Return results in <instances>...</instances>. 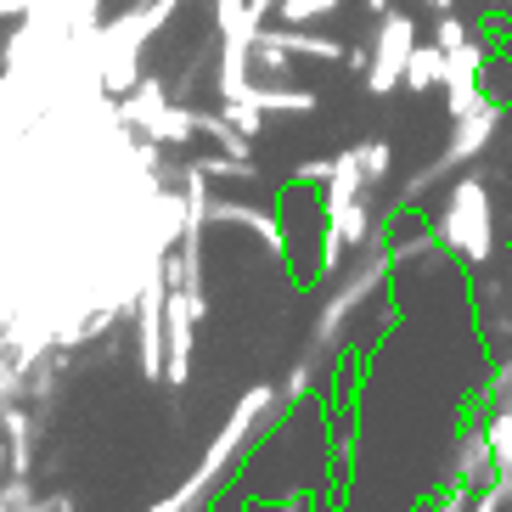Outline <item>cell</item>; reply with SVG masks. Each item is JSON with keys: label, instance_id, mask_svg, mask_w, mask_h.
Segmentation results:
<instances>
[{"label": "cell", "instance_id": "1", "mask_svg": "<svg viewBox=\"0 0 512 512\" xmlns=\"http://www.w3.org/2000/svg\"><path fill=\"white\" fill-rule=\"evenodd\" d=\"M496 130H501V107H496V96H484L479 107H467L462 119H451V141H445V147H439V158L428 169H422V175H411L406 181V192H400V203H422V197L434 192L439 181H451V175H462L467 164H473V158H479L484 147H490V141H496Z\"/></svg>", "mask_w": 512, "mask_h": 512}, {"label": "cell", "instance_id": "2", "mask_svg": "<svg viewBox=\"0 0 512 512\" xmlns=\"http://www.w3.org/2000/svg\"><path fill=\"white\" fill-rule=\"evenodd\" d=\"M439 242L462 259H484L496 248V220H490V186L479 175H456V186L445 192L439 209Z\"/></svg>", "mask_w": 512, "mask_h": 512}, {"label": "cell", "instance_id": "3", "mask_svg": "<svg viewBox=\"0 0 512 512\" xmlns=\"http://www.w3.org/2000/svg\"><path fill=\"white\" fill-rule=\"evenodd\" d=\"M417 51V23L406 12H383L372 29V68H366V91L372 96H389L406 85V62Z\"/></svg>", "mask_w": 512, "mask_h": 512}, {"label": "cell", "instance_id": "4", "mask_svg": "<svg viewBox=\"0 0 512 512\" xmlns=\"http://www.w3.org/2000/svg\"><path fill=\"white\" fill-rule=\"evenodd\" d=\"M484 68H490V46L467 34L456 51H445V107L451 119H462L467 107L484 102Z\"/></svg>", "mask_w": 512, "mask_h": 512}, {"label": "cell", "instance_id": "5", "mask_svg": "<svg viewBox=\"0 0 512 512\" xmlns=\"http://www.w3.org/2000/svg\"><path fill=\"white\" fill-rule=\"evenodd\" d=\"M406 91L411 96H428V91H445V46H417L406 62Z\"/></svg>", "mask_w": 512, "mask_h": 512}, {"label": "cell", "instance_id": "6", "mask_svg": "<svg viewBox=\"0 0 512 512\" xmlns=\"http://www.w3.org/2000/svg\"><path fill=\"white\" fill-rule=\"evenodd\" d=\"M248 102H259L265 113H287V119H304V113H316L321 96L316 91H299V85H254V96Z\"/></svg>", "mask_w": 512, "mask_h": 512}, {"label": "cell", "instance_id": "7", "mask_svg": "<svg viewBox=\"0 0 512 512\" xmlns=\"http://www.w3.org/2000/svg\"><path fill=\"white\" fill-rule=\"evenodd\" d=\"M271 34L282 40L287 57H316V62H344L349 57V46H338L332 34H304V29H293V23H287V29H271Z\"/></svg>", "mask_w": 512, "mask_h": 512}, {"label": "cell", "instance_id": "8", "mask_svg": "<svg viewBox=\"0 0 512 512\" xmlns=\"http://www.w3.org/2000/svg\"><path fill=\"white\" fill-rule=\"evenodd\" d=\"M197 136H209L214 147L231 152V158H254V136H242L226 113H203V107H197Z\"/></svg>", "mask_w": 512, "mask_h": 512}, {"label": "cell", "instance_id": "9", "mask_svg": "<svg viewBox=\"0 0 512 512\" xmlns=\"http://www.w3.org/2000/svg\"><path fill=\"white\" fill-rule=\"evenodd\" d=\"M214 220H226V226H248V231H259L265 242H282V226H276V214L254 209V203H214Z\"/></svg>", "mask_w": 512, "mask_h": 512}, {"label": "cell", "instance_id": "10", "mask_svg": "<svg viewBox=\"0 0 512 512\" xmlns=\"http://www.w3.org/2000/svg\"><path fill=\"white\" fill-rule=\"evenodd\" d=\"M355 164H361V175L366 181H389V169H394V147L383 136H372V141H355Z\"/></svg>", "mask_w": 512, "mask_h": 512}, {"label": "cell", "instance_id": "11", "mask_svg": "<svg viewBox=\"0 0 512 512\" xmlns=\"http://www.w3.org/2000/svg\"><path fill=\"white\" fill-rule=\"evenodd\" d=\"M276 12H282V23H293V29H299V23H310V17L338 12V0H282Z\"/></svg>", "mask_w": 512, "mask_h": 512}, {"label": "cell", "instance_id": "12", "mask_svg": "<svg viewBox=\"0 0 512 512\" xmlns=\"http://www.w3.org/2000/svg\"><path fill=\"white\" fill-rule=\"evenodd\" d=\"M220 113H226V119L237 124L242 136H259V130H265V107H259V102H226Z\"/></svg>", "mask_w": 512, "mask_h": 512}, {"label": "cell", "instance_id": "13", "mask_svg": "<svg viewBox=\"0 0 512 512\" xmlns=\"http://www.w3.org/2000/svg\"><path fill=\"white\" fill-rule=\"evenodd\" d=\"M462 40H467V23H462V17H451V12H439V23H434V46L456 51Z\"/></svg>", "mask_w": 512, "mask_h": 512}, {"label": "cell", "instance_id": "14", "mask_svg": "<svg viewBox=\"0 0 512 512\" xmlns=\"http://www.w3.org/2000/svg\"><path fill=\"white\" fill-rule=\"evenodd\" d=\"M293 181H304V186H327L332 181V158H304V164L299 169H293Z\"/></svg>", "mask_w": 512, "mask_h": 512}, {"label": "cell", "instance_id": "15", "mask_svg": "<svg viewBox=\"0 0 512 512\" xmlns=\"http://www.w3.org/2000/svg\"><path fill=\"white\" fill-rule=\"evenodd\" d=\"M366 12H372V17H383V12H394V0H366Z\"/></svg>", "mask_w": 512, "mask_h": 512}, {"label": "cell", "instance_id": "16", "mask_svg": "<svg viewBox=\"0 0 512 512\" xmlns=\"http://www.w3.org/2000/svg\"><path fill=\"white\" fill-rule=\"evenodd\" d=\"M428 6H434V12H451V6H456V0H428Z\"/></svg>", "mask_w": 512, "mask_h": 512}]
</instances>
